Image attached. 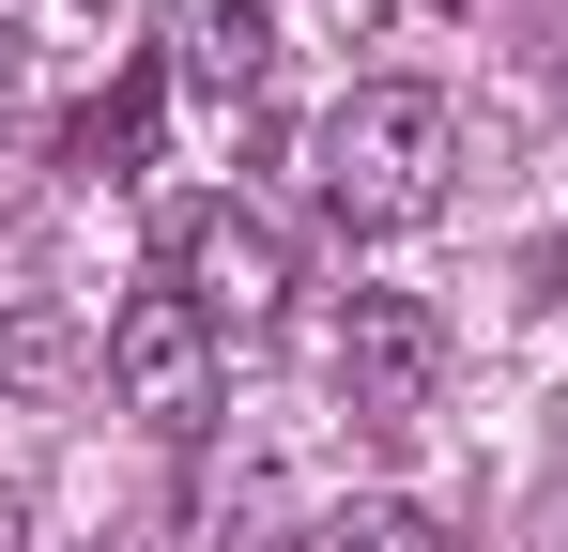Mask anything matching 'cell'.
Masks as SVG:
<instances>
[{"label":"cell","instance_id":"obj_2","mask_svg":"<svg viewBox=\"0 0 568 552\" xmlns=\"http://www.w3.org/2000/svg\"><path fill=\"white\" fill-rule=\"evenodd\" d=\"M170 292H185L215 338H277V323H292V231L262 215V200H185Z\"/></svg>","mask_w":568,"mask_h":552},{"label":"cell","instance_id":"obj_1","mask_svg":"<svg viewBox=\"0 0 568 552\" xmlns=\"http://www.w3.org/2000/svg\"><path fill=\"white\" fill-rule=\"evenodd\" d=\"M307 170H323V215H338V231H430L446 184H462V108L430 78H369V92L323 108Z\"/></svg>","mask_w":568,"mask_h":552},{"label":"cell","instance_id":"obj_3","mask_svg":"<svg viewBox=\"0 0 568 552\" xmlns=\"http://www.w3.org/2000/svg\"><path fill=\"white\" fill-rule=\"evenodd\" d=\"M108 384H123V415H154L170 446H200V430H215V323H200L170 276L108 307Z\"/></svg>","mask_w":568,"mask_h":552},{"label":"cell","instance_id":"obj_8","mask_svg":"<svg viewBox=\"0 0 568 552\" xmlns=\"http://www.w3.org/2000/svg\"><path fill=\"white\" fill-rule=\"evenodd\" d=\"M307 552H462V538H446L430 507H399V491H369V507H338V522H323Z\"/></svg>","mask_w":568,"mask_h":552},{"label":"cell","instance_id":"obj_6","mask_svg":"<svg viewBox=\"0 0 568 552\" xmlns=\"http://www.w3.org/2000/svg\"><path fill=\"white\" fill-rule=\"evenodd\" d=\"M154 123H170V78H154V62H123V78L62 123V170H78V184H139V170H154Z\"/></svg>","mask_w":568,"mask_h":552},{"label":"cell","instance_id":"obj_5","mask_svg":"<svg viewBox=\"0 0 568 552\" xmlns=\"http://www.w3.org/2000/svg\"><path fill=\"white\" fill-rule=\"evenodd\" d=\"M170 62H185V92L246 108V92L277 78V16H262V0H185V16H170Z\"/></svg>","mask_w":568,"mask_h":552},{"label":"cell","instance_id":"obj_7","mask_svg":"<svg viewBox=\"0 0 568 552\" xmlns=\"http://www.w3.org/2000/svg\"><path fill=\"white\" fill-rule=\"evenodd\" d=\"M93 368H108V338L78 323V307H47V292L0 307V399H78Z\"/></svg>","mask_w":568,"mask_h":552},{"label":"cell","instance_id":"obj_9","mask_svg":"<svg viewBox=\"0 0 568 552\" xmlns=\"http://www.w3.org/2000/svg\"><path fill=\"white\" fill-rule=\"evenodd\" d=\"M246 507H262V476H231V491L200 476L185 491V552H246Z\"/></svg>","mask_w":568,"mask_h":552},{"label":"cell","instance_id":"obj_10","mask_svg":"<svg viewBox=\"0 0 568 552\" xmlns=\"http://www.w3.org/2000/svg\"><path fill=\"white\" fill-rule=\"evenodd\" d=\"M16 108H31V31L0 16V123H16Z\"/></svg>","mask_w":568,"mask_h":552},{"label":"cell","instance_id":"obj_4","mask_svg":"<svg viewBox=\"0 0 568 552\" xmlns=\"http://www.w3.org/2000/svg\"><path fill=\"white\" fill-rule=\"evenodd\" d=\"M430 384H446V323H430L415 292H354V307H338V399H354L369 430H415Z\"/></svg>","mask_w":568,"mask_h":552}]
</instances>
